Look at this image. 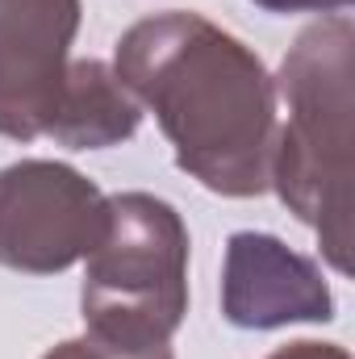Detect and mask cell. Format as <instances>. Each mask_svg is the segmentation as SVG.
<instances>
[{"mask_svg":"<svg viewBox=\"0 0 355 359\" xmlns=\"http://www.w3.org/2000/svg\"><path fill=\"white\" fill-rule=\"evenodd\" d=\"M267 359H351V355L343 347H335V343H309V339H301V343H288V347L272 351Z\"/></svg>","mask_w":355,"mask_h":359,"instance_id":"9c48e42d","label":"cell"},{"mask_svg":"<svg viewBox=\"0 0 355 359\" xmlns=\"http://www.w3.org/2000/svg\"><path fill=\"white\" fill-rule=\"evenodd\" d=\"M76 29L80 0H0V138H46Z\"/></svg>","mask_w":355,"mask_h":359,"instance_id":"5b68a950","label":"cell"},{"mask_svg":"<svg viewBox=\"0 0 355 359\" xmlns=\"http://www.w3.org/2000/svg\"><path fill=\"white\" fill-rule=\"evenodd\" d=\"M351 80L355 34L347 17L309 25L276 80L288 121L276 126L272 188L318 234L339 271H351Z\"/></svg>","mask_w":355,"mask_h":359,"instance_id":"7a4b0ae2","label":"cell"},{"mask_svg":"<svg viewBox=\"0 0 355 359\" xmlns=\"http://www.w3.org/2000/svg\"><path fill=\"white\" fill-rule=\"evenodd\" d=\"M267 13H343L351 0H255Z\"/></svg>","mask_w":355,"mask_h":359,"instance_id":"30bf717a","label":"cell"},{"mask_svg":"<svg viewBox=\"0 0 355 359\" xmlns=\"http://www.w3.org/2000/svg\"><path fill=\"white\" fill-rule=\"evenodd\" d=\"M113 72L155 113L176 163L209 192L260 196L272 188L276 80L234 34L172 8L121 34Z\"/></svg>","mask_w":355,"mask_h":359,"instance_id":"6da1fadb","label":"cell"},{"mask_svg":"<svg viewBox=\"0 0 355 359\" xmlns=\"http://www.w3.org/2000/svg\"><path fill=\"white\" fill-rule=\"evenodd\" d=\"M142 121V104L121 88L117 72L100 59H76L59 92L46 138L72 151H105L134 138Z\"/></svg>","mask_w":355,"mask_h":359,"instance_id":"52a82bcc","label":"cell"},{"mask_svg":"<svg viewBox=\"0 0 355 359\" xmlns=\"http://www.w3.org/2000/svg\"><path fill=\"white\" fill-rule=\"evenodd\" d=\"M42 359H172V347L168 343H159V347H121V343H105L96 334H84V339L59 343Z\"/></svg>","mask_w":355,"mask_h":359,"instance_id":"ba28073f","label":"cell"},{"mask_svg":"<svg viewBox=\"0 0 355 359\" xmlns=\"http://www.w3.org/2000/svg\"><path fill=\"white\" fill-rule=\"evenodd\" d=\"M109 196L67 163L25 159L0 172V264L29 276L67 271L100 243Z\"/></svg>","mask_w":355,"mask_h":359,"instance_id":"277c9868","label":"cell"},{"mask_svg":"<svg viewBox=\"0 0 355 359\" xmlns=\"http://www.w3.org/2000/svg\"><path fill=\"white\" fill-rule=\"evenodd\" d=\"M84 268V326L121 347L172 343L188 313V230L151 192L109 196V226Z\"/></svg>","mask_w":355,"mask_h":359,"instance_id":"3957f363","label":"cell"},{"mask_svg":"<svg viewBox=\"0 0 355 359\" xmlns=\"http://www.w3.org/2000/svg\"><path fill=\"white\" fill-rule=\"evenodd\" d=\"M330 288L314 259L288 251L280 238L243 230L226 247L222 313L243 330H276L288 322H326Z\"/></svg>","mask_w":355,"mask_h":359,"instance_id":"8992f818","label":"cell"}]
</instances>
